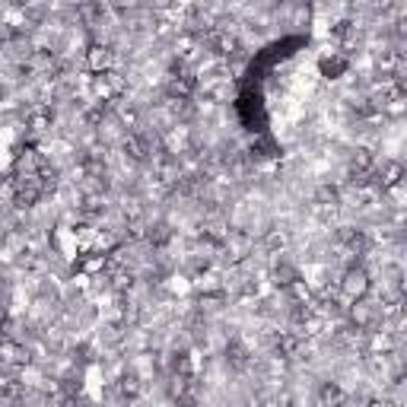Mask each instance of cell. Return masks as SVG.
Masks as SVG:
<instances>
[{
    "instance_id": "cell-5",
    "label": "cell",
    "mask_w": 407,
    "mask_h": 407,
    "mask_svg": "<svg viewBox=\"0 0 407 407\" xmlns=\"http://www.w3.org/2000/svg\"><path fill=\"white\" fill-rule=\"evenodd\" d=\"M372 178L379 181V188H382V191H388V188H394V185H401V181H404V166H401L398 159H388V163H382V169L376 166Z\"/></svg>"
},
{
    "instance_id": "cell-13",
    "label": "cell",
    "mask_w": 407,
    "mask_h": 407,
    "mask_svg": "<svg viewBox=\"0 0 407 407\" xmlns=\"http://www.w3.org/2000/svg\"><path fill=\"white\" fill-rule=\"evenodd\" d=\"M271 280L277 283L280 290H287L290 283H293V280H299V271H296L293 264H277V267L271 271Z\"/></svg>"
},
{
    "instance_id": "cell-12",
    "label": "cell",
    "mask_w": 407,
    "mask_h": 407,
    "mask_svg": "<svg viewBox=\"0 0 407 407\" xmlns=\"http://www.w3.org/2000/svg\"><path fill=\"white\" fill-rule=\"evenodd\" d=\"M350 67V60L344 58V54H331V58H322V74L331 76V80H338V76H344Z\"/></svg>"
},
{
    "instance_id": "cell-14",
    "label": "cell",
    "mask_w": 407,
    "mask_h": 407,
    "mask_svg": "<svg viewBox=\"0 0 407 407\" xmlns=\"http://www.w3.org/2000/svg\"><path fill=\"white\" fill-rule=\"evenodd\" d=\"M299 347H302V338H299V334H280V340H277V350H280V356H287V360H290V356H296V354H299Z\"/></svg>"
},
{
    "instance_id": "cell-9",
    "label": "cell",
    "mask_w": 407,
    "mask_h": 407,
    "mask_svg": "<svg viewBox=\"0 0 407 407\" xmlns=\"http://www.w3.org/2000/svg\"><path fill=\"white\" fill-rule=\"evenodd\" d=\"M121 150L128 153L131 159H137V163H144V159L150 156V140H147L144 134H128L121 140Z\"/></svg>"
},
{
    "instance_id": "cell-6",
    "label": "cell",
    "mask_w": 407,
    "mask_h": 407,
    "mask_svg": "<svg viewBox=\"0 0 407 407\" xmlns=\"http://www.w3.org/2000/svg\"><path fill=\"white\" fill-rule=\"evenodd\" d=\"M210 48H213L217 58H235V54H239V38H235L233 32L219 29L210 35Z\"/></svg>"
},
{
    "instance_id": "cell-22",
    "label": "cell",
    "mask_w": 407,
    "mask_h": 407,
    "mask_svg": "<svg viewBox=\"0 0 407 407\" xmlns=\"http://www.w3.org/2000/svg\"><path fill=\"white\" fill-rule=\"evenodd\" d=\"M366 407H398V404H394L392 398H372V401H369V404H366Z\"/></svg>"
},
{
    "instance_id": "cell-1",
    "label": "cell",
    "mask_w": 407,
    "mask_h": 407,
    "mask_svg": "<svg viewBox=\"0 0 407 407\" xmlns=\"http://www.w3.org/2000/svg\"><path fill=\"white\" fill-rule=\"evenodd\" d=\"M372 293V274L363 264H350L344 277H340V296L347 302H360Z\"/></svg>"
},
{
    "instance_id": "cell-11",
    "label": "cell",
    "mask_w": 407,
    "mask_h": 407,
    "mask_svg": "<svg viewBox=\"0 0 407 407\" xmlns=\"http://www.w3.org/2000/svg\"><path fill=\"white\" fill-rule=\"evenodd\" d=\"M315 204H318V207L334 210V207L340 204V188H338V185H328V181H324V185H318V188H315Z\"/></svg>"
},
{
    "instance_id": "cell-8",
    "label": "cell",
    "mask_w": 407,
    "mask_h": 407,
    "mask_svg": "<svg viewBox=\"0 0 407 407\" xmlns=\"http://www.w3.org/2000/svg\"><path fill=\"white\" fill-rule=\"evenodd\" d=\"M372 322H376V312H372L369 302H366V299L350 302V324H354L356 331H366Z\"/></svg>"
},
{
    "instance_id": "cell-21",
    "label": "cell",
    "mask_w": 407,
    "mask_h": 407,
    "mask_svg": "<svg viewBox=\"0 0 407 407\" xmlns=\"http://www.w3.org/2000/svg\"><path fill=\"white\" fill-rule=\"evenodd\" d=\"M226 356L233 363H239V366H245V360H249V354H245V350L239 347V344H233V347H226Z\"/></svg>"
},
{
    "instance_id": "cell-23",
    "label": "cell",
    "mask_w": 407,
    "mask_h": 407,
    "mask_svg": "<svg viewBox=\"0 0 407 407\" xmlns=\"http://www.w3.org/2000/svg\"><path fill=\"white\" fill-rule=\"evenodd\" d=\"M10 322V312H7V302H0V328Z\"/></svg>"
},
{
    "instance_id": "cell-15",
    "label": "cell",
    "mask_w": 407,
    "mask_h": 407,
    "mask_svg": "<svg viewBox=\"0 0 407 407\" xmlns=\"http://www.w3.org/2000/svg\"><path fill=\"white\" fill-rule=\"evenodd\" d=\"M102 13H106L102 3H80V7H76V16H80L86 26H96L99 19H102Z\"/></svg>"
},
{
    "instance_id": "cell-16",
    "label": "cell",
    "mask_w": 407,
    "mask_h": 407,
    "mask_svg": "<svg viewBox=\"0 0 407 407\" xmlns=\"http://www.w3.org/2000/svg\"><path fill=\"white\" fill-rule=\"evenodd\" d=\"M118 388H121V394H124V398H137L144 385H140V379H137V376H124L118 382Z\"/></svg>"
},
{
    "instance_id": "cell-20",
    "label": "cell",
    "mask_w": 407,
    "mask_h": 407,
    "mask_svg": "<svg viewBox=\"0 0 407 407\" xmlns=\"http://www.w3.org/2000/svg\"><path fill=\"white\" fill-rule=\"evenodd\" d=\"M264 245H267V249H283V245H287V235L280 233V229H267V235H264Z\"/></svg>"
},
{
    "instance_id": "cell-3",
    "label": "cell",
    "mask_w": 407,
    "mask_h": 407,
    "mask_svg": "<svg viewBox=\"0 0 407 407\" xmlns=\"http://www.w3.org/2000/svg\"><path fill=\"white\" fill-rule=\"evenodd\" d=\"M83 64L92 76L108 74V70H115V48L106 45V42H92L83 51Z\"/></svg>"
},
{
    "instance_id": "cell-7",
    "label": "cell",
    "mask_w": 407,
    "mask_h": 407,
    "mask_svg": "<svg viewBox=\"0 0 407 407\" xmlns=\"http://www.w3.org/2000/svg\"><path fill=\"white\" fill-rule=\"evenodd\" d=\"M347 404V392L338 382H324L318 388V407H344Z\"/></svg>"
},
{
    "instance_id": "cell-17",
    "label": "cell",
    "mask_w": 407,
    "mask_h": 407,
    "mask_svg": "<svg viewBox=\"0 0 407 407\" xmlns=\"http://www.w3.org/2000/svg\"><path fill=\"white\" fill-rule=\"evenodd\" d=\"M188 382H191L188 376H178V372H175L172 385H169V394H172V398H185V394H188Z\"/></svg>"
},
{
    "instance_id": "cell-18",
    "label": "cell",
    "mask_w": 407,
    "mask_h": 407,
    "mask_svg": "<svg viewBox=\"0 0 407 407\" xmlns=\"http://www.w3.org/2000/svg\"><path fill=\"white\" fill-rule=\"evenodd\" d=\"M147 239H150L153 245H163V242H169V239H172V233H169V226H166V223H156V226H150Z\"/></svg>"
},
{
    "instance_id": "cell-24",
    "label": "cell",
    "mask_w": 407,
    "mask_h": 407,
    "mask_svg": "<svg viewBox=\"0 0 407 407\" xmlns=\"http://www.w3.org/2000/svg\"><path fill=\"white\" fill-rule=\"evenodd\" d=\"M3 38H7V29H3V26H0V45H3Z\"/></svg>"
},
{
    "instance_id": "cell-2",
    "label": "cell",
    "mask_w": 407,
    "mask_h": 407,
    "mask_svg": "<svg viewBox=\"0 0 407 407\" xmlns=\"http://www.w3.org/2000/svg\"><path fill=\"white\" fill-rule=\"evenodd\" d=\"M124 92H128V80H124L118 70H108V74L92 76V96H96V102H102V106L118 102Z\"/></svg>"
},
{
    "instance_id": "cell-4",
    "label": "cell",
    "mask_w": 407,
    "mask_h": 407,
    "mask_svg": "<svg viewBox=\"0 0 407 407\" xmlns=\"http://www.w3.org/2000/svg\"><path fill=\"white\" fill-rule=\"evenodd\" d=\"M197 92V80L191 74H178L166 80V96L172 102H191V96Z\"/></svg>"
},
{
    "instance_id": "cell-10",
    "label": "cell",
    "mask_w": 407,
    "mask_h": 407,
    "mask_svg": "<svg viewBox=\"0 0 407 407\" xmlns=\"http://www.w3.org/2000/svg\"><path fill=\"white\" fill-rule=\"evenodd\" d=\"M394 350V338L385 331H369V354L372 356H388Z\"/></svg>"
},
{
    "instance_id": "cell-19",
    "label": "cell",
    "mask_w": 407,
    "mask_h": 407,
    "mask_svg": "<svg viewBox=\"0 0 407 407\" xmlns=\"http://www.w3.org/2000/svg\"><path fill=\"white\" fill-rule=\"evenodd\" d=\"M51 112H38V115H32L29 118V124H32V131H35V134H45L48 128H51Z\"/></svg>"
}]
</instances>
